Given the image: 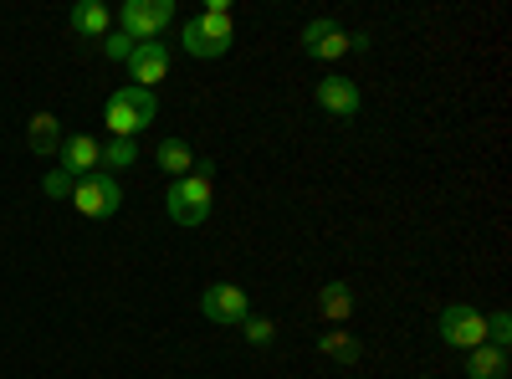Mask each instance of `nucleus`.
Wrapping results in <instances>:
<instances>
[{
  "label": "nucleus",
  "mask_w": 512,
  "mask_h": 379,
  "mask_svg": "<svg viewBox=\"0 0 512 379\" xmlns=\"http://www.w3.org/2000/svg\"><path fill=\"white\" fill-rule=\"evenodd\" d=\"M210 180H216V159H195V170L164 190L169 221H175V226H205V221H210V205H216V190H210Z\"/></svg>",
  "instance_id": "obj_1"
},
{
  "label": "nucleus",
  "mask_w": 512,
  "mask_h": 379,
  "mask_svg": "<svg viewBox=\"0 0 512 379\" xmlns=\"http://www.w3.org/2000/svg\"><path fill=\"white\" fill-rule=\"evenodd\" d=\"M154 113H159V98L149 93V88H118L108 103H103V118H108V129H113V139H139L149 123H154Z\"/></svg>",
  "instance_id": "obj_2"
},
{
  "label": "nucleus",
  "mask_w": 512,
  "mask_h": 379,
  "mask_svg": "<svg viewBox=\"0 0 512 379\" xmlns=\"http://www.w3.org/2000/svg\"><path fill=\"white\" fill-rule=\"evenodd\" d=\"M231 41H236V21L231 11H200L180 26V47L190 57H226L231 52Z\"/></svg>",
  "instance_id": "obj_3"
},
{
  "label": "nucleus",
  "mask_w": 512,
  "mask_h": 379,
  "mask_svg": "<svg viewBox=\"0 0 512 379\" xmlns=\"http://www.w3.org/2000/svg\"><path fill=\"white\" fill-rule=\"evenodd\" d=\"M175 21V0H123L118 31L134 41H159V31Z\"/></svg>",
  "instance_id": "obj_4"
},
{
  "label": "nucleus",
  "mask_w": 512,
  "mask_h": 379,
  "mask_svg": "<svg viewBox=\"0 0 512 379\" xmlns=\"http://www.w3.org/2000/svg\"><path fill=\"white\" fill-rule=\"evenodd\" d=\"M118 205H123V190H118L113 175H88V180L72 185V210H77V216H88V221L118 216Z\"/></svg>",
  "instance_id": "obj_5"
},
{
  "label": "nucleus",
  "mask_w": 512,
  "mask_h": 379,
  "mask_svg": "<svg viewBox=\"0 0 512 379\" xmlns=\"http://www.w3.org/2000/svg\"><path fill=\"white\" fill-rule=\"evenodd\" d=\"M200 313H205L210 323L241 328V323L251 318V298H246V287H236V282H210V287L200 292Z\"/></svg>",
  "instance_id": "obj_6"
},
{
  "label": "nucleus",
  "mask_w": 512,
  "mask_h": 379,
  "mask_svg": "<svg viewBox=\"0 0 512 379\" xmlns=\"http://www.w3.org/2000/svg\"><path fill=\"white\" fill-rule=\"evenodd\" d=\"M441 344H456V349H477V344H487V318H482L472 303H451V308H441Z\"/></svg>",
  "instance_id": "obj_7"
},
{
  "label": "nucleus",
  "mask_w": 512,
  "mask_h": 379,
  "mask_svg": "<svg viewBox=\"0 0 512 379\" xmlns=\"http://www.w3.org/2000/svg\"><path fill=\"white\" fill-rule=\"evenodd\" d=\"M303 52L318 57V62H338L344 52H354V36L338 31L333 21H308L303 26Z\"/></svg>",
  "instance_id": "obj_8"
},
{
  "label": "nucleus",
  "mask_w": 512,
  "mask_h": 379,
  "mask_svg": "<svg viewBox=\"0 0 512 379\" xmlns=\"http://www.w3.org/2000/svg\"><path fill=\"white\" fill-rule=\"evenodd\" d=\"M123 67H128V77H134V88H149L154 93V82L169 72V47H164V41H139L134 57H128Z\"/></svg>",
  "instance_id": "obj_9"
},
{
  "label": "nucleus",
  "mask_w": 512,
  "mask_h": 379,
  "mask_svg": "<svg viewBox=\"0 0 512 379\" xmlns=\"http://www.w3.org/2000/svg\"><path fill=\"white\" fill-rule=\"evenodd\" d=\"M98 139L93 134H72V139H62V149H57V170L62 175H72V180H88V175H98Z\"/></svg>",
  "instance_id": "obj_10"
},
{
  "label": "nucleus",
  "mask_w": 512,
  "mask_h": 379,
  "mask_svg": "<svg viewBox=\"0 0 512 379\" xmlns=\"http://www.w3.org/2000/svg\"><path fill=\"white\" fill-rule=\"evenodd\" d=\"M318 108L333 113V118H344V123L359 118V82H354V77H338V72L323 77V82H318Z\"/></svg>",
  "instance_id": "obj_11"
},
{
  "label": "nucleus",
  "mask_w": 512,
  "mask_h": 379,
  "mask_svg": "<svg viewBox=\"0 0 512 379\" xmlns=\"http://www.w3.org/2000/svg\"><path fill=\"white\" fill-rule=\"evenodd\" d=\"M26 144H31V154L52 159V154L62 149V129H57V113H31V123H26Z\"/></svg>",
  "instance_id": "obj_12"
},
{
  "label": "nucleus",
  "mask_w": 512,
  "mask_h": 379,
  "mask_svg": "<svg viewBox=\"0 0 512 379\" xmlns=\"http://www.w3.org/2000/svg\"><path fill=\"white\" fill-rule=\"evenodd\" d=\"M318 318H328V323H349V318H354V292H349V282H323V287H318Z\"/></svg>",
  "instance_id": "obj_13"
},
{
  "label": "nucleus",
  "mask_w": 512,
  "mask_h": 379,
  "mask_svg": "<svg viewBox=\"0 0 512 379\" xmlns=\"http://www.w3.org/2000/svg\"><path fill=\"white\" fill-rule=\"evenodd\" d=\"M154 164L164 175H175V180H185L190 170H195V149L185 144V139H164L159 149H154Z\"/></svg>",
  "instance_id": "obj_14"
},
{
  "label": "nucleus",
  "mask_w": 512,
  "mask_h": 379,
  "mask_svg": "<svg viewBox=\"0 0 512 379\" xmlns=\"http://www.w3.org/2000/svg\"><path fill=\"white\" fill-rule=\"evenodd\" d=\"M507 369H512V359L492 344H477L472 359H466V379H507Z\"/></svg>",
  "instance_id": "obj_15"
},
{
  "label": "nucleus",
  "mask_w": 512,
  "mask_h": 379,
  "mask_svg": "<svg viewBox=\"0 0 512 379\" xmlns=\"http://www.w3.org/2000/svg\"><path fill=\"white\" fill-rule=\"evenodd\" d=\"M139 164V139H108L98 149V175H118V170H134Z\"/></svg>",
  "instance_id": "obj_16"
},
{
  "label": "nucleus",
  "mask_w": 512,
  "mask_h": 379,
  "mask_svg": "<svg viewBox=\"0 0 512 379\" xmlns=\"http://www.w3.org/2000/svg\"><path fill=\"white\" fill-rule=\"evenodd\" d=\"M72 31L77 36H108L113 31V16H108V6H98V0H82V6H72Z\"/></svg>",
  "instance_id": "obj_17"
},
{
  "label": "nucleus",
  "mask_w": 512,
  "mask_h": 379,
  "mask_svg": "<svg viewBox=\"0 0 512 379\" xmlns=\"http://www.w3.org/2000/svg\"><path fill=\"white\" fill-rule=\"evenodd\" d=\"M318 354L323 359H333V364H359V339H354V333H344V328H328L323 333V339H318Z\"/></svg>",
  "instance_id": "obj_18"
},
{
  "label": "nucleus",
  "mask_w": 512,
  "mask_h": 379,
  "mask_svg": "<svg viewBox=\"0 0 512 379\" xmlns=\"http://www.w3.org/2000/svg\"><path fill=\"white\" fill-rule=\"evenodd\" d=\"M134 47H139V41L123 36V31H108V36H103V57H108V62H128V57H134Z\"/></svg>",
  "instance_id": "obj_19"
},
{
  "label": "nucleus",
  "mask_w": 512,
  "mask_h": 379,
  "mask_svg": "<svg viewBox=\"0 0 512 379\" xmlns=\"http://www.w3.org/2000/svg\"><path fill=\"white\" fill-rule=\"evenodd\" d=\"M487 344H492V349H502V354H507V344H512V318H507V308H502V313H492V318H487Z\"/></svg>",
  "instance_id": "obj_20"
},
{
  "label": "nucleus",
  "mask_w": 512,
  "mask_h": 379,
  "mask_svg": "<svg viewBox=\"0 0 512 379\" xmlns=\"http://www.w3.org/2000/svg\"><path fill=\"white\" fill-rule=\"evenodd\" d=\"M241 333H246L251 344H272V339H277V323H272V318H256V313H251V318L241 323Z\"/></svg>",
  "instance_id": "obj_21"
},
{
  "label": "nucleus",
  "mask_w": 512,
  "mask_h": 379,
  "mask_svg": "<svg viewBox=\"0 0 512 379\" xmlns=\"http://www.w3.org/2000/svg\"><path fill=\"white\" fill-rule=\"evenodd\" d=\"M72 175H62V170H52L47 180H41V195H47V200H72Z\"/></svg>",
  "instance_id": "obj_22"
}]
</instances>
